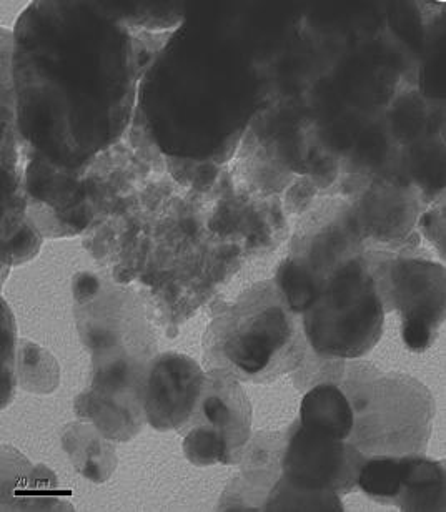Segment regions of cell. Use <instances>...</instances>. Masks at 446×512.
<instances>
[{"mask_svg":"<svg viewBox=\"0 0 446 512\" xmlns=\"http://www.w3.org/2000/svg\"><path fill=\"white\" fill-rule=\"evenodd\" d=\"M297 370L295 373L297 388L308 391L318 384H340L345 375V360L318 355L308 346L302 365L298 366Z\"/></svg>","mask_w":446,"mask_h":512,"instance_id":"7c38bea8","label":"cell"},{"mask_svg":"<svg viewBox=\"0 0 446 512\" xmlns=\"http://www.w3.org/2000/svg\"><path fill=\"white\" fill-rule=\"evenodd\" d=\"M205 373L189 356L165 353L150 365L145 381V416L159 431L182 433L194 418Z\"/></svg>","mask_w":446,"mask_h":512,"instance_id":"52a82bcc","label":"cell"},{"mask_svg":"<svg viewBox=\"0 0 446 512\" xmlns=\"http://www.w3.org/2000/svg\"><path fill=\"white\" fill-rule=\"evenodd\" d=\"M307 350L302 315L272 283H260L240 296L205 335L207 365L247 383H270L297 370Z\"/></svg>","mask_w":446,"mask_h":512,"instance_id":"6da1fadb","label":"cell"},{"mask_svg":"<svg viewBox=\"0 0 446 512\" xmlns=\"http://www.w3.org/2000/svg\"><path fill=\"white\" fill-rule=\"evenodd\" d=\"M385 313L365 258H353L303 311V331L318 355L353 360L377 345Z\"/></svg>","mask_w":446,"mask_h":512,"instance_id":"3957f363","label":"cell"},{"mask_svg":"<svg viewBox=\"0 0 446 512\" xmlns=\"http://www.w3.org/2000/svg\"><path fill=\"white\" fill-rule=\"evenodd\" d=\"M353 409L352 443L367 458L423 454L432 433L435 401L412 376L383 375L368 365L345 368L338 384Z\"/></svg>","mask_w":446,"mask_h":512,"instance_id":"7a4b0ae2","label":"cell"},{"mask_svg":"<svg viewBox=\"0 0 446 512\" xmlns=\"http://www.w3.org/2000/svg\"><path fill=\"white\" fill-rule=\"evenodd\" d=\"M35 252H39V238H35L32 228L27 223L12 242V256L14 261H17V256H20V260H27L32 258Z\"/></svg>","mask_w":446,"mask_h":512,"instance_id":"4fadbf2b","label":"cell"},{"mask_svg":"<svg viewBox=\"0 0 446 512\" xmlns=\"http://www.w3.org/2000/svg\"><path fill=\"white\" fill-rule=\"evenodd\" d=\"M367 456L352 443L310 433L295 426L283 449L282 478L298 488L330 493H352Z\"/></svg>","mask_w":446,"mask_h":512,"instance_id":"8992f818","label":"cell"},{"mask_svg":"<svg viewBox=\"0 0 446 512\" xmlns=\"http://www.w3.org/2000/svg\"><path fill=\"white\" fill-rule=\"evenodd\" d=\"M403 456H375L365 459L357 488L365 496L387 506H395L402 486Z\"/></svg>","mask_w":446,"mask_h":512,"instance_id":"30bf717a","label":"cell"},{"mask_svg":"<svg viewBox=\"0 0 446 512\" xmlns=\"http://www.w3.org/2000/svg\"><path fill=\"white\" fill-rule=\"evenodd\" d=\"M263 509L265 511H343V504L338 494L298 488L280 476L272 491L268 493Z\"/></svg>","mask_w":446,"mask_h":512,"instance_id":"8fae6325","label":"cell"},{"mask_svg":"<svg viewBox=\"0 0 446 512\" xmlns=\"http://www.w3.org/2000/svg\"><path fill=\"white\" fill-rule=\"evenodd\" d=\"M395 506L402 511H445V469L423 454L403 456L402 486Z\"/></svg>","mask_w":446,"mask_h":512,"instance_id":"9c48e42d","label":"cell"},{"mask_svg":"<svg viewBox=\"0 0 446 512\" xmlns=\"http://www.w3.org/2000/svg\"><path fill=\"white\" fill-rule=\"evenodd\" d=\"M298 424L310 433L347 441L353 429L352 404L338 384H318L303 396Z\"/></svg>","mask_w":446,"mask_h":512,"instance_id":"ba28073f","label":"cell"},{"mask_svg":"<svg viewBox=\"0 0 446 512\" xmlns=\"http://www.w3.org/2000/svg\"><path fill=\"white\" fill-rule=\"evenodd\" d=\"M385 311H398L408 350L433 345L445 318V270L432 261L380 255L365 258Z\"/></svg>","mask_w":446,"mask_h":512,"instance_id":"277c9868","label":"cell"},{"mask_svg":"<svg viewBox=\"0 0 446 512\" xmlns=\"http://www.w3.org/2000/svg\"><path fill=\"white\" fill-rule=\"evenodd\" d=\"M252 404L230 373H205L204 389L184 434V453L200 468L235 463L250 439Z\"/></svg>","mask_w":446,"mask_h":512,"instance_id":"5b68a950","label":"cell"}]
</instances>
